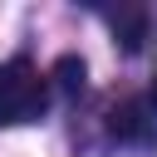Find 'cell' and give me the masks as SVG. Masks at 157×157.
Listing matches in <instances>:
<instances>
[{
	"mask_svg": "<svg viewBox=\"0 0 157 157\" xmlns=\"http://www.w3.org/2000/svg\"><path fill=\"white\" fill-rule=\"evenodd\" d=\"M49 108V78L29 59H5L0 64V128L34 123Z\"/></svg>",
	"mask_w": 157,
	"mask_h": 157,
	"instance_id": "cell-1",
	"label": "cell"
},
{
	"mask_svg": "<svg viewBox=\"0 0 157 157\" xmlns=\"http://www.w3.org/2000/svg\"><path fill=\"white\" fill-rule=\"evenodd\" d=\"M108 25H113V34L123 39L128 54L142 49V39H147V10H118V15H108Z\"/></svg>",
	"mask_w": 157,
	"mask_h": 157,
	"instance_id": "cell-2",
	"label": "cell"
},
{
	"mask_svg": "<svg viewBox=\"0 0 157 157\" xmlns=\"http://www.w3.org/2000/svg\"><path fill=\"white\" fill-rule=\"evenodd\" d=\"M54 74H59V83H64L69 93H74V88H83V64H78V59H59V69H54Z\"/></svg>",
	"mask_w": 157,
	"mask_h": 157,
	"instance_id": "cell-3",
	"label": "cell"
},
{
	"mask_svg": "<svg viewBox=\"0 0 157 157\" xmlns=\"http://www.w3.org/2000/svg\"><path fill=\"white\" fill-rule=\"evenodd\" d=\"M152 108H157V78H152Z\"/></svg>",
	"mask_w": 157,
	"mask_h": 157,
	"instance_id": "cell-4",
	"label": "cell"
}]
</instances>
